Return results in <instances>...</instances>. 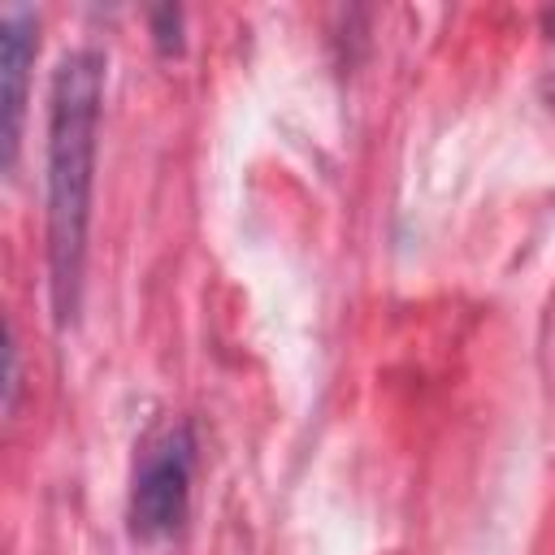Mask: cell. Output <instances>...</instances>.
I'll return each instance as SVG.
<instances>
[{
    "label": "cell",
    "mask_w": 555,
    "mask_h": 555,
    "mask_svg": "<svg viewBox=\"0 0 555 555\" xmlns=\"http://www.w3.org/2000/svg\"><path fill=\"white\" fill-rule=\"evenodd\" d=\"M100 95H104V56L91 48L61 56L48 87V269H52V308L61 325L74 321L82 291Z\"/></svg>",
    "instance_id": "cell-1"
},
{
    "label": "cell",
    "mask_w": 555,
    "mask_h": 555,
    "mask_svg": "<svg viewBox=\"0 0 555 555\" xmlns=\"http://www.w3.org/2000/svg\"><path fill=\"white\" fill-rule=\"evenodd\" d=\"M191 473H195V438L186 425H169L134 468V490H130L134 538L156 542L182 525L191 503Z\"/></svg>",
    "instance_id": "cell-2"
},
{
    "label": "cell",
    "mask_w": 555,
    "mask_h": 555,
    "mask_svg": "<svg viewBox=\"0 0 555 555\" xmlns=\"http://www.w3.org/2000/svg\"><path fill=\"white\" fill-rule=\"evenodd\" d=\"M0 78H4V169L17 160V139H22V113H26V74L35 61V13L9 9L0 22Z\"/></svg>",
    "instance_id": "cell-3"
}]
</instances>
